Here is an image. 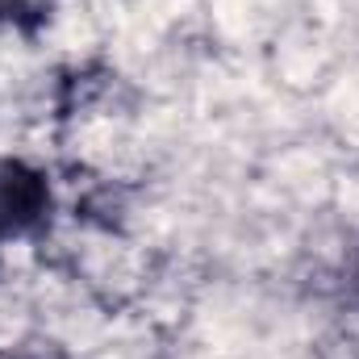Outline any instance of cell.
Returning a JSON list of instances; mask_svg holds the SVG:
<instances>
[{
    "instance_id": "1",
    "label": "cell",
    "mask_w": 359,
    "mask_h": 359,
    "mask_svg": "<svg viewBox=\"0 0 359 359\" xmlns=\"http://www.w3.org/2000/svg\"><path fill=\"white\" fill-rule=\"evenodd\" d=\"M38 205V188L34 180H25L21 172H4L0 176V217L8 222H25Z\"/></svg>"
}]
</instances>
